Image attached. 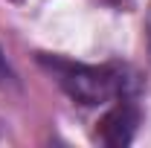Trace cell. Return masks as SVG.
I'll list each match as a JSON object with an SVG mask.
<instances>
[{
	"instance_id": "cell-1",
	"label": "cell",
	"mask_w": 151,
	"mask_h": 148,
	"mask_svg": "<svg viewBox=\"0 0 151 148\" xmlns=\"http://www.w3.org/2000/svg\"><path fill=\"white\" fill-rule=\"evenodd\" d=\"M41 64L52 73V78L58 81V87L67 93L73 102L78 105H108L113 99H125L131 96L137 81L128 67H116V64H78L61 55H41Z\"/></svg>"
},
{
	"instance_id": "cell-2",
	"label": "cell",
	"mask_w": 151,
	"mask_h": 148,
	"mask_svg": "<svg viewBox=\"0 0 151 148\" xmlns=\"http://www.w3.org/2000/svg\"><path fill=\"white\" fill-rule=\"evenodd\" d=\"M137 125H139V108L134 105V99L131 96L113 99V105L96 122V139L105 142L108 148H125L131 145Z\"/></svg>"
},
{
	"instance_id": "cell-3",
	"label": "cell",
	"mask_w": 151,
	"mask_h": 148,
	"mask_svg": "<svg viewBox=\"0 0 151 148\" xmlns=\"http://www.w3.org/2000/svg\"><path fill=\"white\" fill-rule=\"evenodd\" d=\"M6 81H12V70H9L6 58H3V52H0V84H6Z\"/></svg>"
},
{
	"instance_id": "cell-4",
	"label": "cell",
	"mask_w": 151,
	"mask_h": 148,
	"mask_svg": "<svg viewBox=\"0 0 151 148\" xmlns=\"http://www.w3.org/2000/svg\"><path fill=\"white\" fill-rule=\"evenodd\" d=\"M145 44H148V52H151V9L145 15Z\"/></svg>"
},
{
	"instance_id": "cell-5",
	"label": "cell",
	"mask_w": 151,
	"mask_h": 148,
	"mask_svg": "<svg viewBox=\"0 0 151 148\" xmlns=\"http://www.w3.org/2000/svg\"><path fill=\"white\" fill-rule=\"evenodd\" d=\"M99 6H122V3H128V0H93Z\"/></svg>"
}]
</instances>
